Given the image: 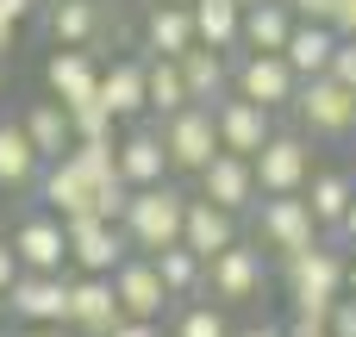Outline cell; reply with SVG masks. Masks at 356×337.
<instances>
[{"instance_id": "obj_1", "label": "cell", "mask_w": 356, "mask_h": 337, "mask_svg": "<svg viewBox=\"0 0 356 337\" xmlns=\"http://www.w3.org/2000/svg\"><path fill=\"white\" fill-rule=\"evenodd\" d=\"M181 213H188V194L175 181H156V188H138L125 200V219H119V238L131 256H156L169 244H181Z\"/></svg>"}, {"instance_id": "obj_2", "label": "cell", "mask_w": 356, "mask_h": 337, "mask_svg": "<svg viewBox=\"0 0 356 337\" xmlns=\"http://www.w3.org/2000/svg\"><path fill=\"white\" fill-rule=\"evenodd\" d=\"M282 275H288V300H294V319H319V325H325L332 300L344 294V256H338V250L319 238L313 250L288 256V263H282Z\"/></svg>"}, {"instance_id": "obj_3", "label": "cell", "mask_w": 356, "mask_h": 337, "mask_svg": "<svg viewBox=\"0 0 356 337\" xmlns=\"http://www.w3.org/2000/svg\"><path fill=\"white\" fill-rule=\"evenodd\" d=\"M250 175H257V200H288L313 181V144L300 131H269V144L250 156Z\"/></svg>"}, {"instance_id": "obj_4", "label": "cell", "mask_w": 356, "mask_h": 337, "mask_svg": "<svg viewBox=\"0 0 356 337\" xmlns=\"http://www.w3.org/2000/svg\"><path fill=\"white\" fill-rule=\"evenodd\" d=\"M250 213H257V244H263L269 256H282V263L319 244V225H313V213H307L300 194H288V200H257Z\"/></svg>"}, {"instance_id": "obj_5", "label": "cell", "mask_w": 356, "mask_h": 337, "mask_svg": "<svg viewBox=\"0 0 356 337\" xmlns=\"http://www.w3.org/2000/svg\"><path fill=\"white\" fill-rule=\"evenodd\" d=\"M163 156H169V169H207L213 156H219V131H213V106H181L175 119H163Z\"/></svg>"}, {"instance_id": "obj_6", "label": "cell", "mask_w": 356, "mask_h": 337, "mask_svg": "<svg viewBox=\"0 0 356 337\" xmlns=\"http://www.w3.org/2000/svg\"><path fill=\"white\" fill-rule=\"evenodd\" d=\"M63 244H69V263H75L81 275H113V269L131 256L125 238H119V225H106V219H94V213L63 219Z\"/></svg>"}, {"instance_id": "obj_7", "label": "cell", "mask_w": 356, "mask_h": 337, "mask_svg": "<svg viewBox=\"0 0 356 337\" xmlns=\"http://www.w3.org/2000/svg\"><path fill=\"white\" fill-rule=\"evenodd\" d=\"M207 294H213V306H244V300H257L263 294V250H250L244 238L232 244V250H219L213 263H207V281H200Z\"/></svg>"}, {"instance_id": "obj_8", "label": "cell", "mask_w": 356, "mask_h": 337, "mask_svg": "<svg viewBox=\"0 0 356 337\" xmlns=\"http://www.w3.org/2000/svg\"><path fill=\"white\" fill-rule=\"evenodd\" d=\"M294 106H300V119H307L313 138H350V131H356V94H350V88H338L332 75L300 81Z\"/></svg>"}, {"instance_id": "obj_9", "label": "cell", "mask_w": 356, "mask_h": 337, "mask_svg": "<svg viewBox=\"0 0 356 337\" xmlns=\"http://www.w3.org/2000/svg\"><path fill=\"white\" fill-rule=\"evenodd\" d=\"M63 325H69V337H113L125 325V313H119V300H113V281H106V275L69 281V313H63Z\"/></svg>"}, {"instance_id": "obj_10", "label": "cell", "mask_w": 356, "mask_h": 337, "mask_svg": "<svg viewBox=\"0 0 356 337\" xmlns=\"http://www.w3.org/2000/svg\"><path fill=\"white\" fill-rule=\"evenodd\" d=\"M6 244H13V263H19V275H63V269H69V244H63V225H56L50 213H38V219H19Z\"/></svg>"}, {"instance_id": "obj_11", "label": "cell", "mask_w": 356, "mask_h": 337, "mask_svg": "<svg viewBox=\"0 0 356 337\" xmlns=\"http://www.w3.org/2000/svg\"><path fill=\"white\" fill-rule=\"evenodd\" d=\"M106 281H113V300H119V313H125V319H138V325H156V319L175 306V300L163 294V281H156L150 256H125V263H119Z\"/></svg>"}, {"instance_id": "obj_12", "label": "cell", "mask_w": 356, "mask_h": 337, "mask_svg": "<svg viewBox=\"0 0 356 337\" xmlns=\"http://www.w3.org/2000/svg\"><path fill=\"white\" fill-rule=\"evenodd\" d=\"M0 306L19 325H63V313H69V275H19L0 294Z\"/></svg>"}, {"instance_id": "obj_13", "label": "cell", "mask_w": 356, "mask_h": 337, "mask_svg": "<svg viewBox=\"0 0 356 337\" xmlns=\"http://www.w3.org/2000/svg\"><path fill=\"white\" fill-rule=\"evenodd\" d=\"M232 81H238V100H250V106H263V113H282V106L300 94L294 69H288L282 56H257V50L232 69Z\"/></svg>"}, {"instance_id": "obj_14", "label": "cell", "mask_w": 356, "mask_h": 337, "mask_svg": "<svg viewBox=\"0 0 356 337\" xmlns=\"http://www.w3.org/2000/svg\"><path fill=\"white\" fill-rule=\"evenodd\" d=\"M213 131H219V150L225 156H257L263 144H269V131H275V119L263 113V106H250V100H213Z\"/></svg>"}, {"instance_id": "obj_15", "label": "cell", "mask_w": 356, "mask_h": 337, "mask_svg": "<svg viewBox=\"0 0 356 337\" xmlns=\"http://www.w3.org/2000/svg\"><path fill=\"white\" fill-rule=\"evenodd\" d=\"M200 200H207V206H219V213H232V219H238V213H250V206H257V175H250V163L219 150V156L200 169Z\"/></svg>"}, {"instance_id": "obj_16", "label": "cell", "mask_w": 356, "mask_h": 337, "mask_svg": "<svg viewBox=\"0 0 356 337\" xmlns=\"http://www.w3.org/2000/svg\"><path fill=\"white\" fill-rule=\"evenodd\" d=\"M94 106H100L113 125H119V119H138V113H144V63H138V56H119L113 69H100Z\"/></svg>"}, {"instance_id": "obj_17", "label": "cell", "mask_w": 356, "mask_h": 337, "mask_svg": "<svg viewBox=\"0 0 356 337\" xmlns=\"http://www.w3.org/2000/svg\"><path fill=\"white\" fill-rule=\"evenodd\" d=\"M238 244V219L232 213H219V206H207L200 194L188 200V213H181V250H194L200 263H213L219 250H232Z\"/></svg>"}, {"instance_id": "obj_18", "label": "cell", "mask_w": 356, "mask_h": 337, "mask_svg": "<svg viewBox=\"0 0 356 337\" xmlns=\"http://www.w3.org/2000/svg\"><path fill=\"white\" fill-rule=\"evenodd\" d=\"M113 169H119V181L138 194V188H156V181H169V156H163V138L156 131H131L125 144H113Z\"/></svg>"}, {"instance_id": "obj_19", "label": "cell", "mask_w": 356, "mask_h": 337, "mask_svg": "<svg viewBox=\"0 0 356 337\" xmlns=\"http://www.w3.org/2000/svg\"><path fill=\"white\" fill-rule=\"evenodd\" d=\"M44 206H50V219L63 225V219H81V213H94V181L63 156V163H44Z\"/></svg>"}, {"instance_id": "obj_20", "label": "cell", "mask_w": 356, "mask_h": 337, "mask_svg": "<svg viewBox=\"0 0 356 337\" xmlns=\"http://www.w3.org/2000/svg\"><path fill=\"white\" fill-rule=\"evenodd\" d=\"M332 50H338V31L332 25H294L288 31V44H282V63L294 69V81H313V75H325L332 69Z\"/></svg>"}, {"instance_id": "obj_21", "label": "cell", "mask_w": 356, "mask_h": 337, "mask_svg": "<svg viewBox=\"0 0 356 337\" xmlns=\"http://www.w3.org/2000/svg\"><path fill=\"white\" fill-rule=\"evenodd\" d=\"M288 31H294V13H288L282 0H257V6H244V13H238V38H244V44H257V56H282Z\"/></svg>"}, {"instance_id": "obj_22", "label": "cell", "mask_w": 356, "mask_h": 337, "mask_svg": "<svg viewBox=\"0 0 356 337\" xmlns=\"http://www.w3.org/2000/svg\"><path fill=\"white\" fill-rule=\"evenodd\" d=\"M175 69H181V88H188V106H213V100H225V81H232V69H225V56L219 50H188V56H175Z\"/></svg>"}, {"instance_id": "obj_23", "label": "cell", "mask_w": 356, "mask_h": 337, "mask_svg": "<svg viewBox=\"0 0 356 337\" xmlns=\"http://www.w3.org/2000/svg\"><path fill=\"white\" fill-rule=\"evenodd\" d=\"M44 75H50V88H56V100H63V113L88 106V100H94V81H100V69H94V56H88V50H56Z\"/></svg>"}, {"instance_id": "obj_24", "label": "cell", "mask_w": 356, "mask_h": 337, "mask_svg": "<svg viewBox=\"0 0 356 337\" xmlns=\"http://www.w3.org/2000/svg\"><path fill=\"white\" fill-rule=\"evenodd\" d=\"M307 213H313V225L319 231H338V219H344V206H350V194H356V181L344 175V169H319L307 188Z\"/></svg>"}, {"instance_id": "obj_25", "label": "cell", "mask_w": 356, "mask_h": 337, "mask_svg": "<svg viewBox=\"0 0 356 337\" xmlns=\"http://www.w3.org/2000/svg\"><path fill=\"white\" fill-rule=\"evenodd\" d=\"M144 38H150V50H156L163 63H175V56L194 50V13H188V6H150Z\"/></svg>"}, {"instance_id": "obj_26", "label": "cell", "mask_w": 356, "mask_h": 337, "mask_svg": "<svg viewBox=\"0 0 356 337\" xmlns=\"http://www.w3.org/2000/svg\"><path fill=\"white\" fill-rule=\"evenodd\" d=\"M150 269H156V281H163V294H169V300H194V294H200V281H207V263H200L194 250H181V244L156 250V256H150Z\"/></svg>"}, {"instance_id": "obj_27", "label": "cell", "mask_w": 356, "mask_h": 337, "mask_svg": "<svg viewBox=\"0 0 356 337\" xmlns=\"http://www.w3.org/2000/svg\"><path fill=\"white\" fill-rule=\"evenodd\" d=\"M19 131H25V144L38 150V163H63V156H69V144H75V138H69L63 106H31Z\"/></svg>"}, {"instance_id": "obj_28", "label": "cell", "mask_w": 356, "mask_h": 337, "mask_svg": "<svg viewBox=\"0 0 356 337\" xmlns=\"http://www.w3.org/2000/svg\"><path fill=\"white\" fill-rule=\"evenodd\" d=\"M44 175V163H38V150L25 144V131L13 125V119H0V188H31Z\"/></svg>"}, {"instance_id": "obj_29", "label": "cell", "mask_w": 356, "mask_h": 337, "mask_svg": "<svg viewBox=\"0 0 356 337\" xmlns=\"http://www.w3.org/2000/svg\"><path fill=\"white\" fill-rule=\"evenodd\" d=\"M50 31H56L63 50H81L100 31V0H56L50 6Z\"/></svg>"}, {"instance_id": "obj_30", "label": "cell", "mask_w": 356, "mask_h": 337, "mask_svg": "<svg viewBox=\"0 0 356 337\" xmlns=\"http://www.w3.org/2000/svg\"><path fill=\"white\" fill-rule=\"evenodd\" d=\"M188 13H194V44H207V50L238 44V0H194Z\"/></svg>"}, {"instance_id": "obj_31", "label": "cell", "mask_w": 356, "mask_h": 337, "mask_svg": "<svg viewBox=\"0 0 356 337\" xmlns=\"http://www.w3.org/2000/svg\"><path fill=\"white\" fill-rule=\"evenodd\" d=\"M144 106L150 113H163V119H175L181 106H188V88H181V69L175 63H144Z\"/></svg>"}, {"instance_id": "obj_32", "label": "cell", "mask_w": 356, "mask_h": 337, "mask_svg": "<svg viewBox=\"0 0 356 337\" xmlns=\"http://www.w3.org/2000/svg\"><path fill=\"white\" fill-rule=\"evenodd\" d=\"M63 119H69V138H75V144H113V119H106L94 100L75 106V113H63Z\"/></svg>"}, {"instance_id": "obj_33", "label": "cell", "mask_w": 356, "mask_h": 337, "mask_svg": "<svg viewBox=\"0 0 356 337\" xmlns=\"http://www.w3.org/2000/svg\"><path fill=\"white\" fill-rule=\"evenodd\" d=\"M175 337H232V325H225L219 306H188V313L175 319Z\"/></svg>"}, {"instance_id": "obj_34", "label": "cell", "mask_w": 356, "mask_h": 337, "mask_svg": "<svg viewBox=\"0 0 356 337\" xmlns=\"http://www.w3.org/2000/svg\"><path fill=\"white\" fill-rule=\"evenodd\" d=\"M338 88H350L356 94V38H338V50H332V69H325Z\"/></svg>"}, {"instance_id": "obj_35", "label": "cell", "mask_w": 356, "mask_h": 337, "mask_svg": "<svg viewBox=\"0 0 356 337\" xmlns=\"http://www.w3.org/2000/svg\"><path fill=\"white\" fill-rule=\"evenodd\" d=\"M325 337H356V300H332V313H325Z\"/></svg>"}, {"instance_id": "obj_36", "label": "cell", "mask_w": 356, "mask_h": 337, "mask_svg": "<svg viewBox=\"0 0 356 337\" xmlns=\"http://www.w3.org/2000/svg\"><path fill=\"white\" fill-rule=\"evenodd\" d=\"M31 13H38V0H0V25H19Z\"/></svg>"}, {"instance_id": "obj_37", "label": "cell", "mask_w": 356, "mask_h": 337, "mask_svg": "<svg viewBox=\"0 0 356 337\" xmlns=\"http://www.w3.org/2000/svg\"><path fill=\"white\" fill-rule=\"evenodd\" d=\"M13 281H19V263H13V244H6V238H0V294H6V288H13Z\"/></svg>"}, {"instance_id": "obj_38", "label": "cell", "mask_w": 356, "mask_h": 337, "mask_svg": "<svg viewBox=\"0 0 356 337\" xmlns=\"http://www.w3.org/2000/svg\"><path fill=\"white\" fill-rule=\"evenodd\" d=\"M338 244H350L356 250V194H350V206H344V219H338V231H332Z\"/></svg>"}, {"instance_id": "obj_39", "label": "cell", "mask_w": 356, "mask_h": 337, "mask_svg": "<svg viewBox=\"0 0 356 337\" xmlns=\"http://www.w3.org/2000/svg\"><path fill=\"white\" fill-rule=\"evenodd\" d=\"M282 337H325V325H319V319H294Z\"/></svg>"}, {"instance_id": "obj_40", "label": "cell", "mask_w": 356, "mask_h": 337, "mask_svg": "<svg viewBox=\"0 0 356 337\" xmlns=\"http://www.w3.org/2000/svg\"><path fill=\"white\" fill-rule=\"evenodd\" d=\"M113 337H163V331H156V325H138V319H125Z\"/></svg>"}, {"instance_id": "obj_41", "label": "cell", "mask_w": 356, "mask_h": 337, "mask_svg": "<svg viewBox=\"0 0 356 337\" xmlns=\"http://www.w3.org/2000/svg\"><path fill=\"white\" fill-rule=\"evenodd\" d=\"M344 300H356V256H344Z\"/></svg>"}, {"instance_id": "obj_42", "label": "cell", "mask_w": 356, "mask_h": 337, "mask_svg": "<svg viewBox=\"0 0 356 337\" xmlns=\"http://www.w3.org/2000/svg\"><path fill=\"white\" fill-rule=\"evenodd\" d=\"M19 337H69V331H63V325H25Z\"/></svg>"}, {"instance_id": "obj_43", "label": "cell", "mask_w": 356, "mask_h": 337, "mask_svg": "<svg viewBox=\"0 0 356 337\" xmlns=\"http://www.w3.org/2000/svg\"><path fill=\"white\" fill-rule=\"evenodd\" d=\"M232 337H282V325H250V331H232Z\"/></svg>"}, {"instance_id": "obj_44", "label": "cell", "mask_w": 356, "mask_h": 337, "mask_svg": "<svg viewBox=\"0 0 356 337\" xmlns=\"http://www.w3.org/2000/svg\"><path fill=\"white\" fill-rule=\"evenodd\" d=\"M6 50H13V25H0V56H6Z\"/></svg>"}, {"instance_id": "obj_45", "label": "cell", "mask_w": 356, "mask_h": 337, "mask_svg": "<svg viewBox=\"0 0 356 337\" xmlns=\"http://www.w3.org/2000/svg\"><path fill=\"white\" fill-rule=\"evenodd\" d=\"M156 6H194V0H156Z\"/></svg>"}, {"instance_id": "obj_46", "label": "cell", "mask_w": 356, "mask_h": 337, "mask_svg": "<svg viewBox=\"0 0 356 337\" xmlns=\"http://www.w3.org/2000/svg\"><path fill=\"white\" fill-rule=\"evenodd\" d=\"M244 6H257V0H238V13H244Z\"/></svg>"}, {"instance_id": "obj_47", "label": "cell", "mask_w": 356, "mask_h": 337, "mask_svg": "<svg viewBox=\"0 0 356 337\" xmlns=\"http://www.w3.org/2000/svg\"><path fill=\"white\" fill-rule=\"evenodd\" d=\"M350 181H356V175H350Z\"/></svg>"}]
</instances>
